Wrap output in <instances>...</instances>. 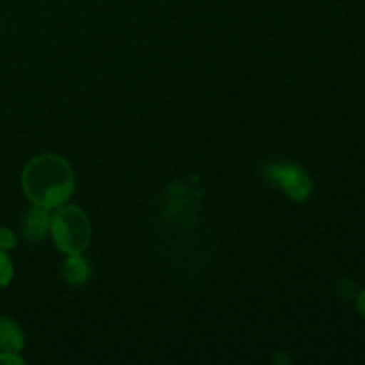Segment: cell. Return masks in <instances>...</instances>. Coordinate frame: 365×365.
<instances>
[{"label": "cell", "mask_w": 365, "mask_h": 365, "mask_svg": "<svg viewBox=\"0 0 365 365\" xmlns=\"http://www.w3.org/2000/svg\"><path fill=\"white\" fill-rule=\"evenodd\" d=\"M21 189L34 205L56 209L64 205L75 191V175L70 163L53 153L29 160L21 171Z\"/></svg>", "instance_id": "6da1fadb"}, {"label": "cell", "mask_w": 365, "mask_h": 365, "mask_svg": "<svg viewBox=\"0 0 365 365\" xmlns=\"http://www.w3.org/2000/svg\"><path fill=\"white\" fill-rule=\"evenodd\" d=\"M50 232L64 255H81L91 242V223L77 205H61L50 221Z\"/></svg>", "instance_id": "7a4b0ae2"}, {"label": "cell", "mask_w": 365, "mask_h": 365, "mask_svg": "<svg viewBox=\"0 0 365 365\" xmlns=\"http://www.w3.org/2000/svg\"><path fill=\"white\" fill-rule=\"evenodd\" d=\"M264 177L269 184L280 187L294 202H305L314 187L310 175L299 164L291 163V160L266 164Z\"/></svg>", "instance_id": "3957f363"}, {"label": "cell", "mask_w": 365, "mask_h": 365, "mask_svg": "<svg viewBox=\"0 0 365 365\" xmlns=\"http://www.w3.org/2000/svg\"><path fill=\"white\" fill-rule=\"evenodd\" d=\"M50 221H52V214L46 207L34 205L32 209H29L21 220V235L25 237V241H43L50 232Z\"/></svg>", "instance_id": "277c9868"}, {"label": "cell", "mask_w": 365, "mask_h": 365, "mask_svg": "<svg viewBox=\"0 0 365 365\" xmlns=\"http://www.w3.org/2000/svg\"><path fill=\"white\" fill-rule=\"evenodd\" d=\"M25 346V335L13 317L0 316V351L20 353Z\"/></svg>", "instance_id": "5b68a950"}, {"label": "cell", "mask_w": 365, "mask_h": 365, "mask_svg": "<svg viewBox=\"0 0 365 365\" xmlns=\"http://www.w3.org/2000/svg\"><path fill=\"white\" fill-rule=\"evenodd\" d=\"M93 271L88 260L81 255H68L63 264V277L70 285H84L91 278Z\"/></svg>", "instance_id": "8992f818"}, {"label": "cell", "mask_w": 365, "mask_h": 365, "mask_svg": "<svg viewBox=\"0 0 365 365\" xmlns=\"http://www.w3.org/2000/svg\"><path fill=\"white\" fill-rule=\"evenodd\" d=\"M14 277V267H13V260L9 259L4 250H0V289L7 287L11 284Z\"/></svg>", "instance_id": "52a82bcc"}, {"label": "cell", "mask_w": 365, "mask_h": 365, "mask_svg": "<svg viewBox=\"0 0 365 365\" xmlns=\"http://www.w3.org/2000/svg\"><path fill=\"white\" fill-rule=\"evenodd\" d=\"M16 242H18V237L13 230L0 227V250H4V252L13 250L14 246H16Z\"/></svg>", "instance_id": "ba28073f"}, {"label": "cell", "mask_w": 365, "mask_h": 365, "mask_svg": "<svg viewBox=\"0 0 365 365\" xmlns=\"http://www.w3.org/2000/svg\"><path fill=\"white\" fill-rule=\"evenodd\" d=\"M0 364L4 365H14V364H24V359L20 353H9V351H0Z\"/></svg>", "instance_id": "9c48e42d"}, {"label": "cell", "mask_w": 365, "mask_h": 365, "mask_svg": "<svg viewBox=\"0 0 365 365\" xmlns=\"http://www.w3.org/2000/svg\"><path fill=\"white\" fill-rule=\"evenodd\" d=\"M356 309H359L360 316L365 319V289L364 291H360L359 296H356Z\"/></svg>", "instance_id": "30bf717a"}]
</instances>
